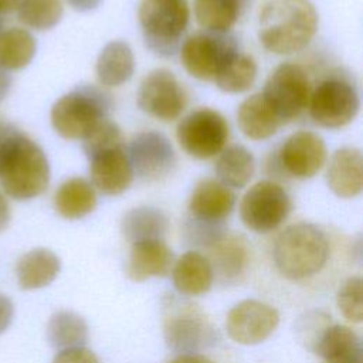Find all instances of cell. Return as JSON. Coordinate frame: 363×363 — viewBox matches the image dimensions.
I'll return each instance as SVG.
<instances>
[{
	"mask_svg": "<svg viewBox=\"0 0 363 363\" xmlns=\"http://www.w3.org/2000/svg\"><path fill=\"white\" fill-rule=\"evenodd\" d=\"M319 27V14L311 0H268L258 18L259 44L275 55L305 50Z\"/></svg>",
	"mask_w": 363,
	"mask_h": 363,
	"instance_id": "1",
	"label": "cell"
},
{
	"mask_svg": "<svg viewBox=\"0 0 363 363\" xmlns=\"http://www.w3.org/2000/svg\"><path fill=\"white\" fill-rule=\"evenodd\" d=\"M50 174L41 146L17 128L0 143V186L7 196L24 201L43 194Z\"/></svg>",
	"mask_w": 363,
	"mask_h": 363,
	"instance_id": "2",
	"label": "cell"
},
{
	"mask_svg": "<svg viewBox=\"0 0 363 363\" xmlns=\"http://www.w3.org/2000/svg\"><path fill=\"white\" fill-rule=\"evenodd\" d=\"M272 255L275 267L285 278L305 279L325 267L329 257L328 237L315 224L296 223L277 237Z\"/></svg>",
	"mask_w": 363,
	"mask_h": 363,
	"instance_id": "3",
	"label": "cell"
},
{
	"mask_svg": "<svg viewBox=\"0 0 363 363\" xmlns=\"http://www.w3.org/2000/svg\"><path fill=\"white\" fill-rule=\"evenodd\" d=\"M111 95L96 85H78L58 98L50 112L54 130L67 140H82L101 121L111 118Z\"/></svg>",
	"mask_w": 363,
	"mask_h": 363,
	"instance_id": "4",
	"label": "cell"
},
{
	"mask_svg": "<svg viewBox=\"0 0 363 363\" xmlns=\"http://www.w3.org/2000/svg\"><path fill=\"white\" fill-rule=\"evenodd\" d=\"M138 21L145 45L159 57L179 52L190 23L186 0H140Z\"/></svg>",
	"mask_w": 363,
	"mask_h": 363,
	"instance_id": "5",
	"label": "cell"
},
{
	"mask_svg": "<svg viewBox=\"0 0 363 363\" xmlns=\"http://www.w3.org/2000/svg\"><path fill=\"white\" fill-rule=\"evenodd\" d=\"M359 111V91L352 79L343 74H330L312 88L308 112L320 128H345L354 121Z\"/></svg>",
	"mask_w": 363,
	"mask_h": 363,
	"instance_id": "6",
	"label": "cell"
},
{
	"mask_svg": "<svg viewBox=\"0 0 363 363\" xmlns=\"http://www.w3.org/2000/svg\"><path fill=\"white\" fill-rule=\"evenodd\" d=\"M179 52L190 77L214 81L225 64L240 52V45L231 33L200 31L183 40Z\"/></svg>",
	"mask_w": 363,
	"mask_h": 363,
	"instance_id": "7",
	"label": "cell"
},
{
	"mask_svg": "<svg viewBox=\"0 0 363 363\" xmlns=\"http://www.w3.org/2000/svg\"><path fill=\"white\" fill-rule=\"evenodd\" d=\"M312 92L306 69L295 62H282L268 75L262 96L285 123L296 121L308 109Z\"/></svg>",
	"mask_w": 363,
	"mask_h": 363,
	"instance_id": "8",
	"label": "cell"
},
{
	"mask_svg": "<svg viewBox=\"0 0 363 363\" xmlns=\"http://www.w3.org/2000/svg\"><path fill=\"white\" fill-rule=\"evenodd\" d=\"M230 126L216 109L197 108L182 118L176 126V139L183 152L194 159L216 157L227 145Z\"/></svg>",
	"mask_w": 363,
	"mask_h": 363,
	"instance_id": "9",
	"label": "cell"
},
{
	"mask_svg": "<svg viewBox=\"0 0 363 363\" xmlns=\"http://www.w3.org/2000/svg\"><path fill=\"white\" fill-rule=\"evenodd\" d=\"M163 333L167 347L182 354H196L216 342L214 328L201 309L174 298L164 306Z\"/></svg>",
	"mask_w": 363,
	"mask_h": 363,
	"instance_id": "10",
	"label": "cell"
},
{
	"mask_svg": "<svg viewBox=\"0 0 363 363\" xmlns=\"http://www.w3.org/2000/svg\"><path fill=\"white\" fill-rule=\"evenodd\" d=\"M292 200L288 191L275 180L265 179L252 184L240 201L242 224L255 233L277 230L291 214Z\"/></svg>",
	"mask_w": 363,
	"mask_h": 363,
	"instance_id": "11",
	"label": "cell"
},
{
	"mask_svg": "<svg viewBox=\"0 0 363 363\" xmlns=\"http://www.w3.org/2000/svg\"><path fill=\"white\" fill-rule=\"evenodd\" d=\"M136 102L146 115L162 122H172L184 112L187 92L170 69L155 68L140 81Z\"/></svg>",
	"mask_w": 363,
	"mask_h": 363,
	"instance_id": "12",
	"label": "cell"
},
{
	"mask_svg": "<svg viewBox=\"0 0 363 363\" xmlns=\"http://www.w3.org/2000/svg\"><path fill=\"white\" fill-rule=\"evenodd\" d=\"M275 162L286 176L296 180H308L315 177L326 164L328 147L319 133L296 130L278 147Z\"/></svg>",
	"mask_w": 363,
	"mask_h": 363,
	"instance_id": "13",
	"label": "cell"
},
{
	"mask_svg": "<svg viewBox=\"0 0 363 363\" xmlns=\"http://www.w3.org/2000/svg\"><path fill=\"white\" fill-rule=\"evenodd\" d=\"M126 150L135 176L143 182L162 180L177 164L170 139L159 130H142L133 135Z\"/></svg>",
	"mask_w": 363,
	"mask_h": 363,
	"instance_id": "14",
	"label": "cell"
},
{
	"mask_svg": "<svg viewBox=\"0 0 363 363\" xmlns=\"http://www.w3.org/2000/svg\"><path fill=\"white\" fill-rule=\"evenodd\" d=\"M279 323L275 308L257 299H244L233 306L225 319L228 336L241 345H257L268 339Z\"/></svg>",
	"mask_w": 363,
	"mask_h": 363,
	"instance_id": "15",
	"label": "cell"
},
{
	"mask_svg": "<svg viewBox=\"0 0 363 363\" xmlns=\"http://www.w3.org/2000/svg\"><path fill=\"white\" fill-rule=\"evenodd\" d=\"M235 206L234 191L218 182L217 179L200 180L189 199V221L211 225L225 227V220L233 213Z\"/></svg>",
	"mask_w": 363,
	"mask_h": 363,
	"instance_id": "16",
	"label": "cell"
},
{
	"mask_svg": "<svg viewBox=\"0 0 363 363\" xmlns=\"http://www.w3.org/2000/svg\"><path fill=\"white\" fill-rule=\"evenodd\" d=\"M89 176L95 190L105 196H119L133 183L135 173L125 145L89 157Z\"/></svg>",
	"mask_w": 363,
	"mask_h": 363,
	"instance_id": "17",
	"label": "cell"
},
{
	"mask_svg": "<svg viewBox=\"0 0 363 363\" xmlns=\"http://www.w3.org/2000/svg\"><path fill=\"white\" fill-rule=\"evenodd\" d=\"M326 184L339 199H354L363 190V155L359 147L335 150L326 166Z\"/></svg>",
	"mask_w": 363,
	"mask_h": 363,
	"instance_id": "18",
	"label": "cell"
},
{
	"mask_svg": "<svg viewBox=\"0 0 363 363\" xmlns=\"http://www.w3.org/2000/svg\"><path fill=\"white\" fill-rule=\"evenodd\" d=\"M173 262L174 255L163 240L133 242L126 274L135 282H142L152 277H166L172 271Z\"/></svg>",
	"mask_w": 363,
	"mask_h": 363,
	"instance_id": "19",
	"label": "cell"
},
{
	"mask_svg": "<svg viewBox=\"0 0 363 363\" xmlns=\"http://www.w3.org/2000/svg\"><path fill=\"white\" fill-rule=\"evenodd\" d=\"M237 125L245 138L258 142L272 138L284 122L259 92L247 96L238 105Z\"/></svg>",
	"mask_w": 363,
	"mask_h": 363,
	"instance_id": "20",
	"label": "cell"
},
{
	"mask_svg": "<svg viewBox=\"0 0 363 363\" xmlns=\"http://www.w3.org/2000/svg\"><path fill=\"white\" fill-rule=\"evenodd\" d=\"M133 72L135 55L126 41H109L98 54L95 62V75L101 86H121L133 77Z\"/></svg>",
	"mask_w": 363,
	"mask_h": 363,
	"instance_id": "21",
	"label": "cell"
},
{
	"mask_svg": "<svg viewBox=\"0 0 363 363\" xmlns=\"http://www.w3.org/2000/svg\"><path fill=\"white\" fill-rule=\"evenodd\" d=\"M176 291L182 295L197 296L206 294L214 279L211 262L199 251L184 252L172 268Z\"/></svg>",
	"mask_w": 363,
	"mask_h": 363,
	"instance_id": "22",
	"label": "cell"
},
{
	"mask_svg": "<svg viewBox=\"0 0 363 363\" xmlns=\"http://www.w3.org/2000/svg\"><path fill=\"white\" fill-rule=\"evenodd\" d=\"M61 269V261L48 248H34L23 254L16 265L18 286L26 291L50 285Z\"/></svg>",
	"mask_w": 363,
	"mask_h": 363,
	"instance_id": "23",
	"label": "cell"
},
{
	"mask_svg": "<svg viewBox=\"0 0 363 363\" xmlns=\"http://www.w3.org/2000/svg\"><path fill=\"white\" fill-rule=\"evenodd\" d=\"M98 204L92 183L79 176L62 182L54 194L55 211L65 220H78L91 214Z\"/></svg>",
	"mask_w": 363,
	"mask_h": 363,
	"instance_id": "24",
	"label": "cell"
},
{
	"mask_svg": "<svg viewBox=\"0 0 363 363\" xmlns=\"http://www.w3.org/2000/svg\"><path fill=\"white\" fill-rule=\"evenodd\" d=\"M169 228V218L157 207L139 206L126 211L121 221V233L129 242L163 240Z\"/></svg>",
	"mask_w": 363,
	"mask_h": 363,
	"instance_id": "25",
	"label": "cell"
},
{
	"mask_svg": "<svg viewBox=\"0 0 363 363\" xmlns=\"http://www.w3.org/2000/svg\"><path fill=\"white\" fill-rule=\"evenodd\" d=\"M251 0H194L193 14L204 31L230 33Z\"/></svg>",
	"mask_w": 363,
	"mask_h": 363,
	"instance_id": "26",
	"label": "cell"
},
{
	"mask_svg": "<svg viewBox=\"0 0 363 363\" xmlns=\"http://www.w3.org/2000/svg\"><path fill=\"white\" fill-rule=\"evenodd\" d=\"M217 180L230 189L245 187L255 173V157L242 145L224 147L216 159Z\"/></svg>",
	"mask_w": 363,
	"mask_h": 363,
	"instance_id": "27",
	"label": "cell"
},
{
	"mask_svg": "<svg viewBox=\"0 0 363 363\" xmlns=\"http://www.w3.org/2000/svg\"><path fill=\"white\" fill-rule=\"evenodd\" d=\"M47 340L55 350L82 347L88 342L85 319L72 311L55 312L47 323Z\"/></svg>",
	"mask_w": 363,
	"mask_h": 363,
	"instance_id": "28",
	"label": "cell"
},
{
	"mask_svg": "<svg viewBox=\"0 0 363 363\" xmlns=\"http://www.w3.org/2000/svg\"><path fill=\"white\" fill-rule=\"evenodd\" d=\"M37 41L34 35L20 27L0 31V67L6 71L26 68L34 58Z\"/></svg>",
	"mask_w": 363,
	"mask_h": 363,
	"instance_id": "29",
	"label": "cell"
},
{
	"mask_svg": "<svg viewBox=\"0 0 363 363\" xmlns=\"http://www.w3.org/2000/svg\"><path fill=\"white\" fill-rule=\"evenodd\" d=\"M210 248L214 261L211 268L213 271L216 268L223 279L233 281L244 271L248 261V252L247 245L241 237L228 235L225 233Z\"/></svg>",
	"mask_w": 363,
	"mask_h": 363,
	"instance_id": "30",
	"label": "cell"
},
{
	"mask_svg": "<svg viewBox=\"0 0 363 363\" xmlns=\"http://www.w3.org/2000/svg\"><path fill=\"white\" fill-rule=\"evenodd\" d=\"M257 61L251 55L240 51L225 64L213 82L225 94H242L252 88L257 81Z\"/></svg>",
	"mask_w": 363,
	"mask_h": 363,
	"instance_id": "31",
	"label": "cell"
},
{
	"mask_svg": "<svg viewBox=\"0 0 363 363\" xmlns=\"http://www.w3.org/2000/svg\"><path fill=\"white\" fill-rule=\"evenodd\" d=\"M16 11L24 26L45 31L61 21L64 6L61 0H21Z\"/></svg>",
	"mask_w": 363,
	"mask_h": 363,
	"instance_id": "32",
	"label": "cell"
},
{
	"mask_svg": "<svg viewBox=\"0 0 363 363\" xmlns=\"http://www.w3.org/2000/svg\"><path fill=\"white\" fill-rule=\"evenodd\" d=\"M362 349L359 336L347 326L333 325L326 328L316 345V353L325 359H333Z\"/></svg>",
	"mask_w": 363,
	"mask_h": 363,
	"instance_id": "33",
	"label": "cell"
},
{
	"mask_svg": "<svg viewBox=\"0 0 363 363\" xmlns=\"http://www.w3.org/2000/svg\"><path fill=\"white\" fill-rule=\"evenodd\" d=\"M122 145H125V138L122 135V129L111 118L101 121L82 139V149L88 159L96 153H101V152H105L108 149L118 147Z\"/></svg>",
	"mask_w": 363,
	"mask_h": 363,
	"instance_id": "34",
	"label": "cell"
},
{
	"mask_svg": "<svg viewBox=\"0 0 363 363\" xmlns=\"http://www.w3.org/2000/svg\"><path fill=\"white\" fill-rule=\"evenodd\" d=\"M337 306L342 315L354 323L363 320V281L360 277L347 278L337 292Z\"/></svg>",
	"mask_w": 363,
	"mask_h": 363,
	"instance_id": "35",
	"label": "cell"
},
{
	"mask_svg": "<svg viewBox=\"0 0 363 363\" xmlns=\"http://www.w3.org/2000/svg\"><path fill=\"white\" fill-rule=\"evenodd\" d=\"M52 363H99V360L92 350L82 346L60 350Z\"/></svg>",
	"mask_w": 363,
	"mask_h": 363,
	"instance_id": "36",
	"label": "cell"
},
{
	"mask_svg": "<svg viewBox=\"0 0 363 363\" xmlns=\"http://www.w3.org/2000/svg\"><path fill=\"white\" fill-rule=\"evenodd\" d=\"M13 316H14V305L11 299L7 295L0 294V335L9 329L13 320Z\"/></svg>",
	"mask_w": 363,
	"mask_h": 363,
	"instance_id": "37",
	"label": "cell"
},
{
	"mask_svg": "<svg viewBox=\"0 0 363 363\" xmlns=\"http://www.w3.org/2000/svg\"><path fill=\"white\" fill-rule=\"evenodd\" d=\"M68 6L79 13H88L95 9H98L102 3V0H65Z\"/></svg>",
	"mask_w": 363,
	"mask_h": 363,
	"instance_id": "38",
	"label": "cell"
},
{
	"mask_svg": "<svg viewBox=\"0 0 363 363\" xmlns=\"http://www.w3.org/2000/svg\"><path fill=\"white\" fill-rule=\"evenodd\" d=\"M10 220H11L10 204H9L7 199L4 197V194L0 191V233L9 227Z\"/></svg>",
	"mask_w": 363,
	"mask_h": 363,
	"instance_id": "39",
	"label": "cell"
},
{
	"mask_svg": "<svg viewBox=\"0 0 363 363\" xmlns=\"http://www.w3.org/2000/svg\"><path fill=\"white\" fill-rule=\"evenodd\" d=\"M325 363H363V349L325 360Z\"/></svg>",
	"mask_w": 363,
	"mask_h": 363,
	"instance_id": "40",
	"label": "cell"
},
{
	"mask_svg": "<svg viewBox=\"0 0 363 363\" xmlns=\"http://www.w3.org/2000/svg\"><path fill=\"white\" fill-rule=\"evenodd\" d=\"M11 82H13V79H11V75L9 74V71H6L0 67V101H3L9 95Z\"/></svg>",
	"mask_w": 363,
	"mask_h": 363,
	"instance_id": "41",
	"label": "cell"
},
{
	"mask_svg": "<svg viewBox=\"0 0 363 363\" xmlns=\"http://www.w3.org/2000/svg\"><path fill=\"white\" fill-rule=\"evenodd\" d=\"M170 363H213V362L208 357L196 353V354H180Z\"/></svg>",
	"mask_w": 363,
	"mask_h": 363,
	"instance_id": "42",
	"label": "cell"
},
{
	"mask_svg": "<svg viewBox=\"0 0 363 363\" xmlns=\"http://www.w3.org/2000/svg\"><path fill=\"white\" fill-rule=\"evenodd\" d=\"M21 0H0V13H10L17 10Z\"/></svg>",
	"mask_w": 363,
	"mask_h": 363,
	"instance_id": "43",
	"label": "cell"
},
{
	"mask_svg": "<svg viewBox=\"0 0 363 363\" xmlns=\"http://www.w3.org/2000/svg\"><path fill=\"white\" fill-rule=\"evenodd\" d=\"M16 128L13 126V125H10V123H7V122H3V121H0V143L14 130Z\"/></svg>",
	"mask_w": 363,
	"mask_h": 363,
	"instance_id": "44",
	"label": "cell"
},
{
	"mask_svg": "<svg viewBox=\"0 0 363 363\" xmlns=\"http://www.w3.org/2000/svg\"><path fill=\"white\" fill-rule=\"evenodd\" d=\"M0 28H1V17H0Z\"/></svg>",
	"mask_w": 363,
	"mask_h": 363,
	"instance_id": "45",
	"label": "cell"
}]
</instances>
